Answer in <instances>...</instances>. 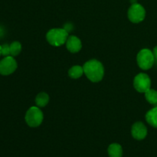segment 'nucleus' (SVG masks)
<instances>
[{"label": "nucleus", "instance_id": "nucleus-15", "mask_svg": "<svg viewBox=\"0 0 157 157\" xmlns=\"http://www.w3.org/2000/svg\"><path fill=\"white\" fill-rule=\"evenodd\" d=\"M21 51V44L18 41H13L10 44V55L12 57L17 56Z\"/></svg>", "mask_w": 157, "mask_h": 157}, {"label": "nucleus", "instance_id": "nucleus-8", "mask_svg": "<svg viewBox=\"0 0 157 157\" xmlns=\"http://www.w3.org/2000/svg\"><path fill=\"white\" fill-rule=\"evenodd\" d=\"M132 136L137 140L145 139L147 135V128L142 122H136L132 126Z\"/></svg>", "mask_w": 157, "mask_h": 157}, {"label": "nucleus", "instance_id": "nucleus-7", "mask_svg": "<svg viewBox=\"0 0 157 157\" xmlns=\"http://www.w3.org/2000/svg\"><path fill=\"white\" fill-rule=\"evenodd\" d=\"M17 62L12 56H6L0 61V75H9L15 72L17 68Z\"/></svg>", "mask_w": 157, "mask_h": 157}, {"label": "nucleus", "instance_id": "nucleus-12", "mask_svg": "<svg viewBox=\"0 0 157 157\" xmlns=\"http://www.w3.org/2000/svg\"><path fill=\"white\" fill-rule=\"evenodd\" d=\"M49 96L44 92H41L37 95L35 98V104L38 107H44L48 104Z\"/></svg>", "mask_w": 157, "mask_h": 157}, {"label": "nucleus", "instance_id": "nucleus-10", "mask_svg": "<svg viewBox=\"0 0 157 157\" xmlns=\"http://www.w3.org/2000/svg\"><path fill=\"white\" fill-rule=\"evenodd\" d=\"M109 157H122L123 149L120 144H112L107 149Z\"/></svg>", "mask_w": 157, "mask_h": 157}, {"label": "nucleus", "instance_id": "nucleus-18", "mask_svg": "<svg viewBox=\"0 0 157 157\" xmlns=\"http://www.w3.org/2000/svg\"><path fill=\"white\" fill-rule=\"evenodd\" d=\"M136 2H137V0H130V2H131L132 4H135V3H137Z\"/></svg>", "mask_w": 157, "mask_h": 157}, {"label": "nucleus", "instance_id": "nucleus-9", "mask_svg": "<svg viewBox=\"0 0 157 157\" xmlns=\"http://www.w3.org/2000/svg\"><path fill=\"white\" fill-rule=\"evenodd\" d=\"M66 47L67 50L71 53H77L81 49L82 44H81V40L78 37L75 35H71L67 38V41H66Z\"/></svg>", "mask_w": 157, "mask_h": 157}, {"label": "nucleus", "instance_id": "nucleus-14", "mask_svg": "<svg viewBox=\"0 0 157 157\" xmlns=\"http://www.w3.org/2000/svg\"><path fill=\"white\" fill-rule=\"evenodd\" d=\"M146 100L153 105H157V91L154 89H149L145 92Z\"/></svg>", "mask_w": 157, "mask_h": 157}, {"label": "nucleus", "instance_id": "nucleus-2", "mask_svg": "<svg viewBox=\"0 0 157 157\" xmlns=\"http://www.w3.org/2000/svg\"><path fill=\"white\" fill-rule=\"evenodd\" d=\"M68 32L64 29H52L46 35L47 41L53 46H61L67 41Z\"/></svg>", "mask_w": 157, "mask_h": 157}, {"label": "nucleus", "instance_id": "nucleus-3", "mask_svg": "<svg viewBox=\"0 0 157 157\" xmlns=\"http://www.w3.org/2000/svg\"><path fill=\"white\" fill-rule=\"evenodd\" d=\"M136 60L139 67L143 70H149L153 67L155 63V58L153 52L147 48L142 49L138 53Z\"/></svg>", "mask_w": 157, "mask_h": 157}, {"label": "nucleus", "instance_id": "nucleus-13", "mask_svg": "<svg viewBox=\"0 0 157 157\" xmlns=\"http://www.w3.org/2000/svg\"><path fill=\"white\" fill-rule=\"evenodd\" d=\"M84 73V68H83V67L79 65L73 66L68 71L69 77L73 78V79H78V78H81Z\"/></svg>", "mask_w": 157, "mask_h": 157}, {"label": "nucleus", "instance_id": "nucleus-4", "mask_svg": "<svg viewBox=\"0 0 157 157\" xmlns=\"http://www.w3.org/2000/svg\"><path fill=\"white\" fill-rule=\"evenodd\" d=\"M43 113L38 107H32L28 110L25 114V121L31 127H37L43 121Z\"/></svg>", "mask_w": 157, "mask_h": 157}, {"label": "nucleus", "instance_id": "nucleus-19", "mask_svg": "<svg viewBox=\"0 0 157 157\" xmlns=\"http://www.w3.org/2000/svg\"><path fill=\"white\" fill-rule=\"evenodd\" d=\"M1 55H1V52H0V56H1Z\"/></svg>", "mask_w": 157, "mask_h": 157}, {"label": "nucleus", "instance_id": "nucleus-6", "mask_svg": "<svg viewBox=\"0 0 157 157\" xmlns=\"http://www.w3.org/2000/svg\"><path fill=\"white\" fill-rule=\"evenodd\" d=\"M134 88L140 93H145L151 87V80L150 77L144 73L136 75L133 81Z\"/></svg>", "mask_w": 157, "mask_h": 157}, {"label": "nucleus", "instance_id": "nucleus-1", "mask_svg": "<svg viewBox=\"0 0 157 157\" xmlns=\"http://www.w3.org/2000/svg\"><path fill=\"white\" fill-rule=\"evenodd\" d=\"M83 68L87 78L92 82H98L104 78V66L98 60L92 59L87 61L83 66Z\"/></svg>", "mask_w": 157, "mask_h": 157}, {"label": "nucleus", "instance_id": "nucleus-16", "mask_svg": "<svg viewBox=\"0 0 157 157\" xmlns=\"http://www.w3.org/2000/svg\"><path fill=\"white\" fill-rule=\"evenodd\" d=\"M1 55L3 56H9L10 55V45L8 44H5L2 45Z\"/></svg>", "mask_w": 157, "mask_h": 157}, {"label": "nucleus", "instance_id": "nucleus-11", "mask_svg": "<svg viewBox=\"0 0 157 157\" xmlns=\"http://www.w3.org/2000/svg\"><path fill=\"white\" fill-rule=\"evenodd\" d=\"M146 120L150 126L157 128V107H153L147 112Z\"/></svg>", "mask_w": 157, "mask_h": 157}, {"label": "nucleus", "instance_id": "nucleus-17", "mask_svg": "<svg viewBox=\"0 0 157 157\" xmlns=\"http://www.w3.org/2000/svg\"><path fill=\"white\" fill-rule=\"evenodd\" d=\"M153 55H154V58H155V61H157V46H156V47L153 48Z\"/></svg>", "mask_w": 157, "mask_h": 157}, {"label": "nucleus", "instance_id": "nucleus-5", "mask_svg": "<svg viewBox=\"0 0 157 157\" xmlns=\"http://www.w3.org/2000/svg\"><path fill=\"white\" fill-rule=\"evenodd\" d=\"M146 17L145 9L139 3L132 4L128 10V18L132 22L139 23Z\"/></svg>", "mask_w": 157, "mask_h": 157}]
</instances>
